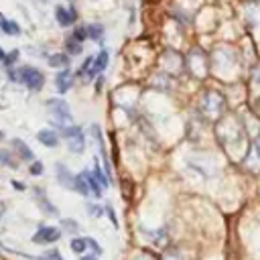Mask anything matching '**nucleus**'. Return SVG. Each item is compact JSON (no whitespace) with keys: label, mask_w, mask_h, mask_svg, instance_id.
<instances>
[{"label":"nucleus","mask_w":260,"mask_h":260,"mask_svg":"<svg viewBox=\"0 0 260 260\" xmlns=\"http://www.w3.org/2000/svg\"><path fill=\"white\" fill-rule=\"evenodd\" d=\"M47 112H49V118H51L59 128L69 126L71 120H73L67 102L61 100V98H53V100H49V102H47Z\"/></svg>","instance_id":"nucleus-1"},{"label":"nucleus","mask_w":260,"mask_h":260,"mask_svg":"<svg viewBox=\"0 0 260 260\" xmlns=\"http://www.w3.org/2000/svg\"><path fill=\"white\" fill-rule=\"evenodd\" d=\"M10 77L14 81H18V83H24L30 89H41L43 81H45L43 73L39 69H35V67H20L18 71H10Z\"/></svg>","instance_id":"nucleus-2"},{"label":"nucleus","mask_w":260,"mask_h":260,"mask_svg":"<svg viewBox=\"0 0 260 260\" xmlns=\"http://www.w3.org/2000/svg\"><path fill=\"white\" fill-rule=\"evenodd\" d=\"M61 134H63V138H65V142H67L69 152L81 154V152L85 150V138H83L81 128L69 124V126H63V128H61Z\"/></svg>","instance_id":"nucleus-3"},{"label":"nucleus","mask_w":260,"mask_h":260,"mask_svg":"<svg viewBox=\"0 0 260 260\" xmlns=\"http://www.w3.org/2000/svg\"><path fill=\"white\" fill-rule=\"evenodd\" d=\"M201 110L207 114V116H219L223 110H225V100L221 93L217 91H207L203 93L201 98Z\"/></svg>","instance_id":"nucleus-4"},{"label":"nucleus","mask_w":260,"mask_h":260,"mask_svg":"<svg viewBox=\"0 0 260 260\" xmlns=\"http://www.w3.org/2000/svg\"><path fill=\"white\" fill-rule=\"evenodd\" d=\"M61 238V230L55 228V225H41L35 234H32V244H39V246H47V244H55L57 240Z\"/></svg>","instance_id":"nucleus-5"},{"label":"nucleus","mask_w":260,"mask_h":260,"mask_svg":"<svg viewBox=\"0 0 260 260\" xmlns=\"http://www.w3.org/2000/svg\"><path fill=\"white\" fill-rule=\"evenodd\" d=\"M55 175H57V183L65 189H73V175L69 173V169L63 162H55Z\"/></svg>","instance_id":"nucleus-6"},{"label":"nucleus","mask_w":260,"mask_h":260,"mask_svg":"<svg viewBox=\"0 0 260 260\" xmlns=\"http://www.w3.org/2000/svg\"><path fill=\"white\" fill-rule=\"evenodd\" d=\"M35 197H37V201H39V207L47 213V215H59V209L47 199V193H45V189H41V187H35Z\"/></svg>","instance_id":"nucleus-7"},{"label":"nucleus","mask_w":260,"mask_h":260,"mask_svg":"<svg viewBox=\"0 0 260 260\" xmlns=\"http://www.w3.org/2000/svg\"><path fill=\"white\" fill-rule=\"evenodd\" d=\"M55 18L61 26H69L73 24V20L77 18L75 16V8H65V6H57L55 8Z\"/></svg>","instance_id":"nucleus-8"},{"label":"nucleus","mask_w":260,"mask_h":260,"mask_svg":"<svg viewBox=\"0 0 260 260\" xmlns=\"http://www.w3.org/2000/svg\"><path fill=\"white\" fill-rule=\"evenodd\" d=\"M71 85H73V75H71V71H69V69L59 71L57 77H55V87H57V91H59V93H65V91H69Z\"/></svg>","instance_id":"nucleus-9"},{"label":"nucleus","mask_w":260,"mask_h":260,"mask_svg":"<svg viewBox=\"0 0 260 260\" xmlns=\"http://www.w3.org/2000/svg\"><path fill=\"white\" fill-rule=\"evenodd\" d=\"M37 140H39L41 144H45V146L53 148V146H57L59 136H57V132H55V130H41V132H37Z\"/></svg>","instance_id":"nucleus-10"},{"label":"nucleus","mask_w":260,"mask_h":260,"mask_svg":"<svg viewBox=\"0 0 260 260\" xmlns=\"http://www.w3.org/2000/svg\"><path fill=\"white\" fill-rule=\"evenodd\" d=\"M81 175H83V179L87 181V187H89V193H91L93 197H102V191H104V189H102V185L98 183V179L93 177V173H89V171L85 169V171H81Z\"/></svg>","instance_id":"nucleus-11"},{"label":"nucleus","mask_w":260,"mask_h":260,"mask_svg":"<svg viewBox=\"0 0 260 260\" xmlns=\"http://www.w3.org/2000/svg\"><path fill=\"white\" fill-rule=\"evenodd\" d=\"M12 144H14V150L18 152V156H20L22 160H35V154H32V150L26 146V142H22L20 138H14Z\"/></svg>","instance_id":"nucleus-12"},{"label":"nucleus","mask_w":260,"mask_h":260,"mask_svg":"<svg viewBox=\"0 0 260 260\" xmlns=\"http://www.w3.org/2000/svg\"><path fill=\"white\" fill-rule=\"evenodd\" d=\"M73 191H77V193H79V195H83V197H87V195H89L87 181L83 179V175H81V173L73 177Z\"/></svg>","instance_id":"nucleus-13"},{"label":"nucleus","mask_w":260,"mask_h":260,"mask_svg":"<svg viewBox=\"0 0 260 260\" xmlns=\"http://www.w3.org/2000/svg\"><path fill=\"white\" fill-rule=\"evenodd\" d=\"M106 65H108V51H106V49H102V51L93 57V73L104 71V69H106Z\"/></svg>","instance_id":"nucleus-14"},{"label":"nucleus","mask_w":260,"mask_h":260,"mask_svg":"<svg viewBox=\"0 0 260 260\" xmlns=\"http://www.w3.org/2000/svg\"><path fill=\"white\" fill-rule=\"evenodd\" d=\"M69 248H71L73 254H79V256H81V254L87 250V240H85V238H71Z\"/></svg>","instance_id":"nucleus-15"},{"label":"nucleus","mask_w":260,"mask_h":260,"mask_svg":"<svg viewBox=\"0 0 260 260\" xmlns=\"http://www.w3.org/2000/svg\"><path fill=\"white\" fill-rule=\"evenodd\" d=\"M49 65L51 67H67L69 65V57L65 55V53H55V55H51L49 57Z\"/></svg>","instance_id":"nucleus-16"},{"label":"nucleus","mask_w":260,"mask_h":260,"mask_svg":"<svg viewBox=\"0 0 260 260\" xmlns=\"http://www.w3.org/2000/svg\"><path fill=\"white\" fill-rule=\"evenodd\" d=\"M0 30H4L6 35H20V26H18L14 20H8V18H2Z\"/></svg>","instance_id":"nucleus-17"},{"label":"nucleus","mask_w":260,"mask_h":260,"mask_svg":"<svg viewBox=\"0 0 260 260\" xmlns=\"http://www.w3.org/2000/svg\"><path fill=\"white\" fill-rule=\"evenodd\" d=\"M65 49H67V53H69V55H73V57H75V55H79V53H81V43H79V41H75L73 37H69V39L65 41Z\"/></svg>","instance_id":"nucleus-18"},{"label":"nucleus","mask_w":260,"mask_h":260,"mask_svg":"<svg viewBox=\"0 0 260 260\" xmlns=\"http://www.w3.org/2000/svg\"><path fill=\"white\" fill-rule=\"evenodd\" d=\"M91 173H93V177L98 179V183L102 185V189H104V187H110V179L102 173V169H100V165H98V162L93 165V171H91Z\"/></svg>","instance_id":"nucleus-19"},{"label":"nucleus","mask_w":260,"mask_h":260,"mask_svg":"<svg viewBox=\"0 0 260 260\" xmlns=\"http://www.w3.org/2000/svg\"><path fill=\"white\" fill-rule=\"evenodd\" d=\"M0 162L10 167V169H18V162L14 160V156L8 152V150H0Z\"/></svg>","instance_id":"nucleus-20"},{"label":"nucleus","mask_w":260,"mask_h":260,"mask_svg":"<svg viewBox=\"0 0 260 260\" xmlns=\"http://www.w3.org/2000/svg\"><path fill=\"white\" fill-rule=\"evenodd\" d=\"M102 32H104L102 24H89V26H85V37L87 39H100Z\"/></svg>","instance_id":"nucleus-21"},{"label":"nucleus","mask_w":260,"mask_h":260,"mask_svg":"<svg viewBox=\"0 0 260 260\" xmlns=\"http://www.w3.org/2000/svg\"><path fill=\"white\" fill-rule=\"evenodd\" d=\"M61 225L69 232V234H77L79 232V223L75 221V219H69V217H65V219H61Z\"/></svg>","instance_id":"nucleus-22"},{"label":"nucleus","mask_w":260,"mask_h":260,"mask_svg":"<svg viewBox=\"0 0 260 260\" xmlns=\"http://www.w3.org/2000/svg\"><path fill=\"white\" fill-rule=\"evenodd\" d=\"M146 234H148V238H150L156 246H160V244L165 242V234H167V232H165V230H158V232H146Z\"/></svg>","instance_id":"nucleus-23"},{"label":"nucleus","mask_w":260,"mask_h":260,"mask_svg":"<svg viewBox=\"0 0 260 260\" xmlns=\"http://www.w3.org/2000/svg\"><path fill=\"white\" fill-rule=\"evenodd\" d=\"M37 260H63V256L59 254V250H47L43 256H39Z\"/></svg>","instance_id":"nucleus-24"},{"label":"nucleus","mask_w":260,"mask_h":260,"mask_svg":"<svg viewBox=\"0 0 260 260\" xmlns=\"http://www.w3.org/2000/svg\"><path fill=\"white\" fill-rule=\"evenodd\" d=\"M85 209H87V213H89L91 217H100V215L104 213V207H100V205H95V203H87Z\"/></svg>","instance_id":"nucleus-25"},{"label":"nucleus","mask_w":260,"mask_h":260,"mask_svg":"<svg viewBox=\"0 0 260 260\" xmlns=\"http://www.w3.org/2000/svg\"><path fill=\"white\" fill-rule=\"evenodd\" d=\"M43 171H45V167H43V162L41 160H35L32 165H30V175H43Z\"/></svg>","instance_id":"nucleus-26"},{"label":"nucleus","mask_w":260,"mask_h":260,"mask_svg":"<svg viewBox=\"0 0 260 260\" xmlns=\"http://www.w3.org/2000/svg\"><path fill=\"white\" fill-rule=\"evenodd\" d=\"M85 240H87V248H91V250H93V254H95V256H100V254H102V246H100L93 238H85Z\"/></svg>","instance_id":"nucleus-27"},{"label":"nucleus","mask_w":260,"mask_h":260,"mask_svg":"<svg viewBox=\"0 0 260 260\" xmlns=\"http://www.w3.org/2000/svg\"><path fill=\"white\" fill-rule=\"evenodd\" d=\"M73 39H75V41H79V43H81L83 39H87V37H85V28H75V32H73Z\"/></svg>","instance_id":"nucleus-28"},{"label":"nucleus","mask_w":260,"mask_h":260,"mask_svg":"<svg viewBox=\"0 0 260 260\" xmlns=\"http://www.w3.org/2000/svg\"><path fill=\"white\" fill-rule=\"evenodd\" d=\"M16 57H18V53H16V51H12L10 55H6V57H4V63H6V67H10V65L16 61Z\"/></svg>","instance_id":"nucleus-29"},{"label":"nucleus","mask_w":260,"mask_h":260,"mask_svg":"<svg viewBox=\"0 0 260 260\" xmlns=\"http://www.w3.org/2000/svg\"><path fill=\"white\" fill-rule=\"evenodd\" d=\"M165 260H183V256L173 250V252H167V254H165Z\"/></svg>","instance_id":"nucleus-30"},{"label":"nucleus","mask_w":260,"mask_h":260,"mask_svg":"<svg viewBox=\"0 0 260 260\" xmlns=\"http://www.w3.org/2000/svg\"><path fill=\"white\" fill-rule=\"evenodd\" d=\"M104 211H108V215H110L112 223H114V225H118V221H116V215H114V209H112L110 205H106V207H104Z\"/></svg>","instance_id":"nucleus-31"},{"label":"nucleus","mask_w":260,"mask_h":260,"mask_svg":"<svg viewBox=\"0 0 260 260\" xmlns=\"http://www.w3.org/2000/svg\"><path fill=\"white\" fill-rule=\"evenodd\" d=\"M79 260H100V256H95V254H85V256H83V254H81Z\"/></svg>","instance_id":"nucleus-32"},{"label":"nucleus","mask_w":260,"mask_h":260,"mask_svg":"<svg viewBox=\"0 0 260 260\" xmlns=\"http://www.w3.org/2000/svg\"><path fill=\"white\" fill-rule=\"evenodd\" d=\"M12 185H14V187H16V189H18V191H24V185H22V183H16V181H14V183H12Z\"/></svg>","instance_id":"nucleus-33"},{"label":"nucleus","mask_w":260,"mask_h":260,"mask_svg":"<svg viewBox=\"0 0 260 260\" xmlns=\"http://www.w3.org/2000/svg\"><path fill=\"white\" fill-rule=\"evenodd\" d=\"M4 57H6V55H4V51L0 49V61H4Z\"/></svg>","instance_id":"nucleus-34"},{"label":"nucleus","mask_w":260,"mask_h":260,"mask_svg":"<svg viewBox=\"0 0 260 260\" xmlns=\"http://www.w3.org/2000/svg\"><path fill=\"white\" fill-rule=\"evenodd\" d=\"M256 150H258V154H260V138H258V142H256Z\"/></svg>","instance_id":"nucleus-35"},{"label":"nucleus","mask_w":260,"mask_h":260,"mask_svg":"<svg viewBox=\"0 0 260 260\" xmlns=\"http://www.w3.org/2000/svg\"><path fill=\"white\" fill-rule=\"evenodd\" d=\"M136 260H150V258H146V256H140V258H136Z\"/></svg>","instance_id":"nucleus-36"},{"label":"nucleus","mask_w":260,"mask_h":260,"mask_svg":"<svg viewBox=\"0 0 260 260\" xmlns=\"http://www.w3.org/2000/svg\"><path fill=\"white\" fill-rule=\"evenodd\" d=\"M2 140H4V132L0 130V142H2Z\"/></svg>","instance_id":"nucleus-37"},{"label":"nucleus","mask_w":260,"mask_h":260,"mask_svg":"<svg viewBox=\"0 0 260 260\" xmlns=\"http://www.w3.org/2000/svg\"><path fill=\"white\" fill-rule=\"evenodd\" d=\"M2 209H4V207H2V203H0V213H2Z\"/></svg>","instance_id":"nucleus-38"},{"label":"nucleus","mask_w":260,"mask_h":260,"mask_svg":"<svg viewBox=\"0 0 260 260\" xmlns=\"http://www.w3.org/2000/svg\"><path fill=\"white\" fill-rule=\"evenodd\" d=\"M0 248H2V244H0Z\"/></svg>","instance_id":"nucleus-39"}]
</instances>
